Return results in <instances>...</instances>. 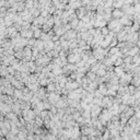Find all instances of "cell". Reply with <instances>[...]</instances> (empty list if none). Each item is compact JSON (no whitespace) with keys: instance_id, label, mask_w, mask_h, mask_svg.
I'll use <instances>...</instances> for the list:
<instances>
[{"instance_id":"8992f818","label":"cell","mask_w":140,"mask_h":140,"mask_svg":"<svg viewBox=\"0 0 140 140\" xmlns=\"http://www.w3.org/2000/svg\"><path fill=\"white\" fill-rule=\"evenodd\" d=\"M135 116H136V118L139 120L140 119V109L139 108H136L135 109Z\"/></svg>"},{"instance_id":"7a4b0ae2","label":"cell","mask_w":140,"mask_h":140,"mask_svg":"<svg viewBox=\"0 0 140 140\" xmlns=\"http://www.w3.org/2000/svg\"><path fill=\"white\" fill-rule=\"evenodd\" d=\"M112 15L115 18L116 20H120L122 16H124L125 14H124V12H122V10L121 9H114V11H113V13H112Z\"/></svg>"},{"instance_id":"277c9868","label":"cell","mask_w":140,"mask_h":140,"mask_svg":"<svg viewBox=\"0 0 140 140\" xmlns=\"http://www.w3.org/2000/svg\"><path fill=\"white\" fill-rule=\"evenodd\" d=\"M109 117H111V114H109V112H107V111H104L102 114H101V120H102L103 124H105V122L109 119Z\"/></svg>"},{"instance_id":"3957f363","label":"cell","mask_w":140,"mask_h":140,"mask_svg":"<svg viewBox=\"0 0 140 140\" xmlns=\"http://www.w3.org/2000/svg\"><path fill=\"white\" fill-rule=\"evenodd\" d=\"M139 50H140V48H139V47H137V46L131 47L130 49L128 50V52H127V56H129V57H135L136 55H138V54H139Z\"/></svg>"},{"instance_id":"6da1fadb","label":"cell","mask_w":140,"mask_h":140,"mask_svg":"<svg viewBox=\"0 0 140 140\" xmlns=\"http://www.w3.org/2000/svg\"><path fill=\"white\" fill-rule=\"evenodd\" d=\"M133 74L131 73H125L122 77H120V80L119 82L121 83V84H128V83H131V81H133Z\"/></svg>"},{"instance_id":"5b68a950","label":"cell","mask_w":140,"mask_h":140,"mask_svg":"<svg viewBox=\"0 0 140 140\" xmlns=\"http://www.w3.org/2000/svg\"><path fill=\"white\" fill-rule=\"evenodd\" d=\"M101 112V109L99 106H92V115L93 116H98Z\"/></svg>"},{"instance_id":"52a82bcc","label":"cell","mask_w":140,"mask_h":140,"mask_svg":"<svg viewBox=\"0 0 140 140\" xmlns=\"http://www.w3.org/2000/svg\"><path fill=\"white\" fill-rule=\"evenodd\" d=\"M138 34H139V39H140V32H139V33H138Z\"/></svg>"}]
</instances>
